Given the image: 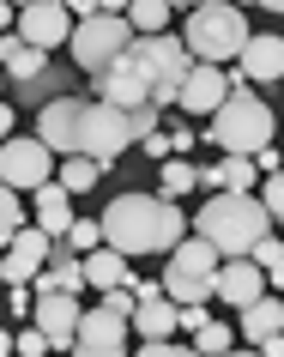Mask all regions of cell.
Instances as JSON below:
<instances>
[{
  "mask_svg": "<svg viewBox=\"0 0 284 357\" xmlns=\"http://www.w3.org/2000/svg\"><path fill=\"white\" fill-rule=\"evenodd\" d=\"M182 236H188V218L164 194H115L109 212H103V248L127 255V261L133 255H164V248L175 255Z\"/></svg>",
  "mask_w": 284,
  "mask_h": 357,
  "instance_id": "6da1fadb",
  "label": "cell"
},
{
  "mask_svg": "<svg viewBox=\"0 0 284 357\" xmlns=\"http://www.w3.org/2000/svg\"><path fill=\"white\" fill-rule=\"evenodd\" d=\"M194 236H206L230 261H248L272 236V218H266V206L254 194H212L206 206H200V218H194Z\"/></svg>",
  "mask_w": 284,
  "mask_h": 357,
  "instance_id": "7a4b0ae2",
  "label": "cell"
},
{
  "mask_svg": "<svg viewBox=\"0 0 284 357\" xmlns=\"http://www.w3.org/2000/svg\"><path fill=\"white\" fill-rule=\"evenodd\" d=\"M248 19H242V6H224V0H206V6H194L188 13V55L200 61V67H230V61H242L248 49Z\"/></svg>",
  "mask_w": 284,
  "mask_h": 357,
  "instance_id": "3957f363",
  "label": "cell"
},
{
  "mask_svg": "<svg viewBox=\"0 0 284 357\" xmlns=\"http://www.w3.org/2000/svg\"><path fill=\"white\" fill-rule=\"evenodd\" d=\"M206 133H212V146H224V158H260V151L272 146V109L236 79V85H230V103L212 115Z\"/></svg>",
  "mask_w": 284,
  "mask_h": 357,
  "instance_id": "277c9868",
  "label": "cell"
},
{
  "mask_svg": "<svg viewBox=\"0 0 284 357\" xmlns=\"http://www.w3.org/2000/svg\"><path fill=\"white\" fill-rule=\"evenodd\" d=\"M218 266H224V255H218L206 236H188V243L170 255L164 297H170L175 309H206V297H218Z\"/></svg>",
  "mask_w": 284,
  "mask_h": 357,
  "instance_id": "5b68a950",
  "label": "cell"
},
{
  "mask_svg": "<svg viewBox=\"0 0 284 357\" xmlns=\"http://www.w3.org/2000/svg\"><path fill=\"white\" fill-rule=\"evenodd\" d=\"M67 49H73V67H79V73L103 79L115 61L133 49V24L121 19V13H91V19H79V31H73Z\"/></svg>",
  "mask_w": 284,
  "mask_h": 357,
  "instance_id": "8992f818",
  "label": "cell"
},
{
  "mask_svg": "<svg viewBox=\"0 0 284 357\" xmlns=\"http://www.w3.org/2000/svg\"><path fill=\"white\" fill-rule=\"evenodd\" d=\"M127 146H133V128H127L121 109H109V103H85V109H79V151L73 158H91V164L109 169Z\"/></svg>",
  "mask_w": 284,
  "mask_h": 357,
  "instance_id": "52a82bcc",
  "label": "cell"
},
{
  "mask_svg": "<svg viewBox=\"0 0 284 357\" xmlns=\"http://www.w3.org/2000/svg\"><path fill=\"white\" fill-rule=\"evenodd\" d=\"M49 164H55V151L42 146L37 133H31V139H19V133H13V139L0 146V182H6L13 194L49 188Z\"/></svg>",
  "mask_w": 284,
  "mask_h": 357,
  "instance_id": "ba28073f",
  "label": "cell"
},
{
  "mask_svg": "<svg viewBox=\"0 0 284 357\" xmlns=\"http://www.w3.org/2000/svg\"><path fill=\"white\" fill-rule=\"evenodd\" d=\"M97 103H109V109H121V115L145 109V103H152V79H145V67H139L133 55H121L109 73L97 79Z\"/></svg>",
  "mask_w": 284,
  "mask_h": 357,
  "instance_id": "9c48e42d",
  "label": "cell"
},
{
  "mask_svg": "<svg viewBox=\"0 0 284 357\" xmlns=\"http://www.w3.org/2000/svg\"><path fill=\"white\" fill-rule=\"evenodd\" d=\"M73 13H67V6H61V0H37V6H24L19 13V37L31 43V49H42V55H49V49H67V43H73Z\"/></svg>",
  "mask_w": 284,
  "mask_h": 357,
  "instance_id": "30bf717a",
  "label": "cell"
},
{
  "mask_svg": "<svg viewBox=\"0 0 284 357\" xmlns=\"http://www.w3.org/2000/svg\"><path fill=\"white\" fill-rule=\"evenodd\" d=\"M73 357H127V321H121V315H109V309L97 303L91 315L79 321Z\"/></svg>",
  "mask_w": 284,
  "mask_h": 357,
  "instance_id": "8fae6325",
  "label": "cell"
},
{
  "mask_svg": "<svg viewBox=\"0 0 284 357\" xmlns=\"http://www.w3.org/2000/svg\"><path fill=\"white\" fill-rule=\"evenodd\" d=\"M31 321H37L42 333H49V345H55V351H73L85 309H79V297H67V291H42L37 309H31Z\"/></svg>",
  "mask_w": 284,
  "mask_h": 357,
  "instance_id": "7c38bea8",
  "label": "cell"
},
{
  "mask_svg": "<svg viewBox=\"0 0 284 357\" xmlns=\"http://www.w3.org/2000/svg\"><path fill=\"white\" fill-rule=\"evenodd\" d=\"M49 248H55V243H49L37 225H24L19 243L0 255V279L13 284V291H31V284H37V273H42V255H49Z\"/></svg>",
  "mask_w": 284,
  "mask_h": 357,
  "instance_id": "4fadbf2b",
  "label": "cell"
},
{
  "mask_svg": "<svg viewBox=\"0 0 284 357\" xmlns=\"http://www.w3.org/2000/svg\"><path fill=\"white\" fill-rule=\"evenodd\" d=\"M79 109H85V97H55V103H42L37 139L55 151V158H73L79 151Z\"/></svg>",
  "mask_w": 284,
  "mask_h": 357,
  "instance_id": "5bb4252c",
  "label": "cell"
},
{
  "mask_svg": "<svg viewBox=\"0 0 284 357\" xmlns=\"http://www.w3.org/2000/svg\"><path fill=\"white\" fill-rule=\"evenodd\" d=\"M230 85H236V79H230V67H200V61H194V73H188V85H182V109L188 115H218L230 103Z\"/></svg>",
  "mask_w": 284,
  "mask_h": 357,
  "instance_id": "9a60e30c",
  "label": "cell"
},
{
  "mask_svg": "<svg viewBox=\"0 0 284 357\" xmlns=\"http://www.w3.org/2000/svg\"><path fill=\"white\" fill-rule=\"evenodd\" d=\"M236 79H242V85H266V79H284V37H248L242 61H236Z\"/></svg>",
  "mask_w": 284,
  "mask_h": 357,
  "instance_id": "2e32d148",
  "label": "cell"
},
{
  "mask_svg": "<svg viewBox=\"0 0 284 357\" xmlns=\"http://www.w3.org/2000/svg\"><path fill=\"white\" fill-rule=\"evenodd\" d=\"M218 297L230 303V309H248V303L266 297V273L254 261H224L218 266Z\"/></svg>",
  "mask_w": 284,
  "mask_h": 357,
  "instance_id": "e0dca14e",
  "label": "cell"
},
{
  "mask_svg": "<svg viewBox=\"0 0 284 357\" xmlns=\"http://www.w3.org/2000/svg\"><path fill=\"white\" fill-rule=\"evenodd\" d=\"M37 230L49 236V243H61V236L73 230V194L61 188V182L37 188Z\"/></svg>",
  "mask_w": 284,
  "mask_h": 357,
  "instance_id": "ac0fdd59",
  "label": "cell"
},
{
  "mask_svg": "<svg viewBox=\"0 0 284 357\" xmlns=\"http://www.w3.org/2000/svg\"><path fill=\"white\" fill-rule=\"evenodd\" d=\"M0 67H6L13 79H49V55L31 49L19 31H13V37H0Z\"/></svg>",
  "mask_w": 284,
  "mask_h": 357,
  "instance_id": "d6986e66",
  "label": "cell"
},
{
  "mask_svg": "<svg viewBox=\"0 0 284 357\" xmlns=\"http://www.w3.org/2000/svg\"><path fill=\"white\" fill-rule=\"evenodd\" d=\"M85 284H91V291H121V284L133 279L127 273V255H115V248H97V255H85Z\"/></svg>",
  "mask_w": 284,
  "mask_h": 357,
  "instance_id": "ffe728a7",
  "label": "cell"
},
{
  "mask_svg": "<svg viewBox=\"0 0 284 357\" xmlns=\"http://www.w3.org/2000/svg\"><path fill=\"white\" fill-rule=\"evenodd\" d=\"M284 333V297H260V303H248L242 309V339H278Z\"/></svg>",
  "mask_w": 284,
  "mask_h": 357,
  "instance_id": "44dd1931",
  "label": "cell"
},
{
  "mask_svg": "<svg viewBox=\"0 0 284 357\" xmlns=\"http://www.w3.org/2000/svg\"><path fill=\"white\" fill-rule=\"evenodd\" d=\"M127 327H133L139 339H170V333H175V303H170V297H152V303H139Z\"/></svg>",
  "mask_w": 284,
  "mask_h": 357,
  "instance_id": "7402d4cb",
  "label": "cell"
},
{
  "mask_svg": "<svg viewBox=\"0 0 284 357\" xmlns=\"http://www.w3.org/2000/svg\"><path fill=\"white\" fill-rule=\"evenodd\" d=\"M127 24H133V37H164V31H170V6H164V0H139L127 13Z\"/></svg>",
  "mask_w": 284,
  "mask_h": 357,
  "instance_id": "603a6c76",
  "label": "cell"
},
{
  "mask_svg": "<svg viewBox=\"0 0 284 357\" xmlns=\"http://www.w3.org/2000/svg\"><path fill=\"white\" fill-rule=\"evenodd\" d=\"M188 188H200V169H194L188 158H170V164H164V176H157V194H164V200H175V194H188Z\"/></svg>",
  "mask_w": 284,
  "mask_h": 357,
  "instance_id": "cb8c5ba5",
  "label": "cell"
},
{
  "mask_svg": "<svg viewBox=\"0 0 284 357\" xmlns=\"http://www.w3.org/2000/svg\"><path fill=\"white\" fill-rule=\"evenodd\" d=\"M19 230H24V200L6 188V182H0V248L19 243Z\"/></svg>",
  "mask_w": 284,
  "mask_h": 357,
  "instance_id": "d4e9b609",
  "label": "cell"
},
{
  "mask_svg": "<svg viewBox=\"0 0 284 357\" xmlns=\"http://www.w3.org/2000/svg\"><path fill=\"white\" fill-rule=\"evenodd\" d=\"M61 243L73 248L79 261H85V255H97V248H103V218H73V230H67Z\"/></svg>",
  "mask_w": 284,
  "mask_h": 357,
  "instance_id": "484cf974",
  "label": "cell"
},
{
  "mask_svg": "<svg viewBox=\"0 0 284 357\" xmlns=\"http://www.w3.org/2000/svg\"><path fill=\"white\" fill-rule=\"evenodd\" d=\"M97 176H103V164H91V158H67V164H61V176H55V182H61V188H67V194H85V188H91V182H97Z\"/></svg>",
  "mask_w": 284,
  "mask_h": 357,
  "instance_id": "4316f807",
  "label": "cell"
},
{
  "mask_svg": "<svg viewBox=\"0 0 284 357\" xmlns=\"http://www.w3.org/2000/svg\"><path fill=\"white\" fill-rule=\"evenodd\" d=\"M248 261H254V266L266 273V284H272V291H284V243H272V236H266V243L254 248Z\"/></svg>",
  "mask_w": 284,
  "mask_h": 357,
  "instance_id": "83f0119b",
  "label": "cell"
},
{
  "mask_svg": "<svg viewBox=\"0 0 284 357\" xmlns=\"http://www.w3.org/2000/svg\"><path fill=\"white\" fill-rule=\"evenodd\" d=\"M55 351V345H49V333H42L37 321H31V327H19V333H13V357H49Z\"/></svg>",
  "mask_w": 284,
  "mask_h": 357,
  "instance_id": "f1b7e54d",
  "label": "cell"
},
{
  "mask_svg": "<svg viewBox=\"0 0 284 357\" xmlns=\"http://www.w3.org/2000/svg\"><path fill=\"white\" fill-rule=\"evenodd\" d=\"M230 339H236V333H230L224 321H212L206 333H194V351H200V357H224V351H230Z\"/></svg>",
  "mask_w": 284,
  "mask_h": 357,
  "instance_id": "f546056e",
  "label": "cell"
},
{
  "mask_svg": "<svg viewBox=\"0 0 284 357\" xmlns=\"http://www.w3.org/2000/svg\"><path fill=\"white\" fill-rule=\"evenodd\" d=\"M157 115H164V109H152V103H145V109H133V115H127V128H133V146H145L152 133H164V128H157Z\"/></svg>",
  "mask_w": 284,
  "mask_h": 357,
  "instance_id": "4dcf8cb0",
  "label": "cell"
},
{
  "mask_svg": "<svg viewBox=\"0 0 284 357\" xmlns=\"http://www.w3.org/2000/svg\"><path fill=\"white\" fill-rule=\"evenodd\" d=\"M260 206H266V218H278V225H284V176H266V182H260Z\"/></svg>",
  "mask_w": 284,
  "mask_h": 357,
  "instance_id": "1f68e13d",
  "label": "cell"
},
{
  "mask_svg": "<svg viewBox=\"0 0 284 357\" xmlns=\"http://www.w3.org/2000/svg\"><path fill=\"white\" fill-rule=\"evenodd\" d=\"M127 357H200L194 345H175V339H145L139 351H127Z\"/></svg>",
  "mask_w": 284,
  "mask_h": 357,
  "instance_id": "d6a6232c",
  "label": "cell"
},
{
  "mask_svg": "<svg viewBox=\"0 0 284 357\" xmlns=\"http://www.w3.org/2000/svg\"><path fill=\"white\" fill-rule=\"evenodd\" d=\"M206 327H212L206 309H175V333H206Z\"/></svg>",
  "mask_w": 284,
  "mask_h": 357,
  "instance_id": "836d02e7",
  "label": "cell"
},
{
  "mask_svg": "<svg viewBox=\"0 0 284 357\" xmlns=\"http://www.w3.org/2000/svg\"><path fill=\"white\" fill-rule=\"evenodd\" d=\"M254 169H260V176H284V158H278V151H272V146H266L260 158H254Z\"/></svg>",
  "mask_w": 284,
  "mask_h": 357,
  "instance_id": "e575fe53",
  "label": "cell"
},
{
  "mask_svg": "<svg viewBox=\"0 0 284 357\" xmlns=\"http://www.w3.org/2000/svg\"><path fill=\"white\" fill-rule=\"evenodd\" d=\"M139 151H152V158H170L175 146H170V133H152V139H145V146H139Z\"/></svg>",
  "mask_w": 284,
  "mask_h": 357,
  "instance_id": "d590c367",
  "label": "cell"
},
{
  "mask_svg": "<svg viewBox=\"0 0 284 357\" xmlns=\"http://www.w3.org/2000/svg\"><path fill=\"white\" fill-rule=\"evenodd\" d=\"M13 139V103H0V146Z\"/></svg>",
  "mask_w": 284,
  "mask_h": 357,
  "instance_id": "8d00e7d4",
  "label": "cell"
},
{
  "mask_svg": "<svg viewBox=\"0 0 284 357\" xmlns=\"http://www.w3.org/2000/svg\"><path fill=\"white\" fill-rule=\"evenodd\" d=\"M260 357H284V333H278V339H266V345H260Z\"/></svg>",
  "mask_w": 284,
  "mask_h": 357,
  "instance_id": "74e56055",
  "label": "cell"
},
{
  "mask_svg": "<svg viewBox=\"0 0 284 357\" xmlns=\"http://www.w3.org/2000/svg\"><path fill=\"white\" fill-rule=\"evenodd\" d=\"M0 357H13V333L6 327H0Z\"/></svg>",
  "mask_w": 284,
  "mask_h": 357,
  "instance_id": "f35d334b",
  "label": "cell"
},
{
  "mask_svg": "<svg viewBox=\"0 0 284 357\" xmlns=\"http://www.w3.org/2000/svg\"><path fill=\"white\" fill-rule=\"evenodd\" d=\"M224 357H260V351H224Z\"/></svg>",
  "mask_w": 284,
  "mask_h": 357,
  "instance_id": "ab89813d",
  "label": "cell"
}]
</instances>
